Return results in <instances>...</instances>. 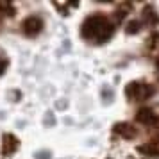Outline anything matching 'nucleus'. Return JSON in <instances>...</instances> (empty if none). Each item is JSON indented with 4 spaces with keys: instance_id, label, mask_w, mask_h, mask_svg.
Listing matches in <instances>:
<instances>
[{
    "instance_id": "obj_4",
    "label": "nucleus",
    "mask_w": 159,
    "mask_h": 159,
    "mask_svg": "<svg viewBox=\"0 0 159 159\" xmlns=\"http://www.w3.org/2000/svg\"><path fill=\"white\" fill-rule=\"evenodd\" d=\"M113 132L116 136H120L122 139H136L139 136V130L134 123H129V122H120L116 123L113 127Z\"/></svg>"
},
{
    "instance_id": "obj_6",
    "label": "nucleus",
    "mask_w": 159,
    "mask_h": 159,
    "mask_svg": "<svg viewBox=\"0 0 159 159\" xmlns=\"http://www.w3.org/2000/svg\"><path fill=\"white\" fill-rule=\"evenodd\" d=\"M138 152L145 156V157H159V139L157 138H150L148 141L138 145Z\"/></svg>"
},
{
    "instance_id": "obj_11",
    "label": "nucleus",
    "mask_w": 159,
    "mask_h": 159,
    "mask_svg": "<svg viewBox=\"0 0 159 159\" xmlns=\"http://www.w3.org/2000/svg\"><path fill=\"white\" fill-rule=\"evenodd\" d=\"M54 6H56L57 9H61V11H63V15H68V9L77 7V4H70V2H68V4H61V2H56Z\"/></svg>"
},
{
    "instance_id": "obj_8",
    "label": "nucleus",
    "mask_w": 159,
    "mask_h": 159,
    "mask_svg": "<svg viewBox=\"0 0 159 159\" xmlns=\"http://www.w3.org/2000/svg\"><path fill=\"white\" fill-rule=\"evenodd\" d=\"M18 138L13 136V134H4V138H2V143H0V147H2V154H6V156H9V154H13V152L18 150Z\"/></svg>"
},
{
    "instance_id": "obj_5",
    "label": "nucleus",
    "mask_w": 159,
    "mask_h": 159,
    "mask_svg": "<svg viewBox=\"0 0 159 159\" xmlns=\"http://www.w3.org/2000/svg\"><path fill=\"white\" fill-rule=\"evenodd\" d=\"M22 29L23 32L27 34V36H38L39 32H41V29H43V20L39 18L38 15H32L29 16V18H25L22 23Z\"/></svg>"
},
{
    "instance_id": "obj_1",
    "label": "nucleus",
    "mask_w": 159,
    "mask_h": 159,
    "mask_svg": "<svg viewBox=\"0 0 159 159\" xmlns=\"http://www.w3.org/2000/svg\"><path fill=\"white\" fill-rule=\"evenodd\" d=\"M115 30H116V23L111 18H107L106 15H100V13H95V15H89L82 22L80 36L84 38L88 43L102 45L115 36Z\"/></svg>"
},
{
    "instance_id": "obj_2",
    "label": "nucleus",
    "mask_w": 159,
    "mask_h": 159,
    "mask_svg": "<svg viewBox=\"0 0 159 159\" xmlns=\"http://www.w3.org/2000/svg\"><path fill=\"white\" fill-rule=\"evenodd\" d=\"M156 93H157V88L145 80H134L125 86V97L136 104H143V102L150 100Z\"/></svg>"
},
{
    "instance_id": "obj_3",
    "label": "nucleus",
    "mask_w": 159,
    "mask_h": 159,
    "mask_svg": "<svg viewBox=\"0 0 159 159\" xmlns=\"http://www.w3.org/2000/svg\"><path fill=\"white\" fill-rule=\"evenodd\" d=\"M134 122H136L138 125L147 127V129H148V127L154 129L159 122V115L152 107H148V106H141V107L136 111V115H134Z\"/></svg>"
},
{
    "instance_id": "obj_12",
    "label": "nucleus",
    "mask_w": 159,
    "mask_h": 159,
    "mask_svg": "<svg viewBox=\"0 0 159 159\" xmlns=\"http://www.w3.org/2000/svg\"><path fill=\"white\" fill-rule=\"evenodd\" d=\"M152 130H154V134H156L154 138H157V139H159V122H157V125H156V127H154Z\"/></svg>"
},
{
    "instance_id": "obj_13",
    "label": "nucleus",
    "mask_w": 159,
    "mask_h": 159,
    "mask_svg": "<svg viewBox=\"0 0 159 159\" xmlns=\"http://www.w3.org/2000/svg\"><path fill=\"white\" fill-rule=\"evenodd\" d=\"M0 72H2V65H0Z\"/></svg>"
},
{
    "instance_id": "obj_7",
    "label": "nucleus",
    "mask_w": 159,
    "mask_h": 159,
    "mask_svg": "<svg viewBox=\"0 0 159 159\" xmlns=\"http://www.w3.org/2000/svg\"><path fill=\"white\" fill-rule=\"evenodd\" d=\"M145 47H147V50H148V56H150L154 61L159 59V30H154L150 36H148Z\"/></svg>"
},
{
    "instance_id": "obj_10",
    "label": "nucleus",
    "mask_w": 159,
    "mask_h": 159,
    "mask_svg": "<svg viewBox=\"0 0 159 159\" xmlns=\"http://www.w3.org/2000/svg\"><path fill=\"white\" fill-rule=\"evenodd\" d=\"M141 27H143L141 20H129L127 25H125V32H127V34H138V32L141 30Z\"/></svg>"
},
{
    "instance_id": "obj_9",
    "label": "nucleus",
    "mask_w": 159,
    "mask_h": 159,
    "mask_svg": "<svg viewBox=\"0 0 159 159\" xmlns=\"http://www.w3.org/2000/svg\"><path fill=\"white\" fill-rule=\"evenodd\" d=\"M157 22H159V16L156 13V9L152 7V6H147L143 15H141V23L148 25V27H154V25H157Z\"/></svg>"
}]
</instances>
